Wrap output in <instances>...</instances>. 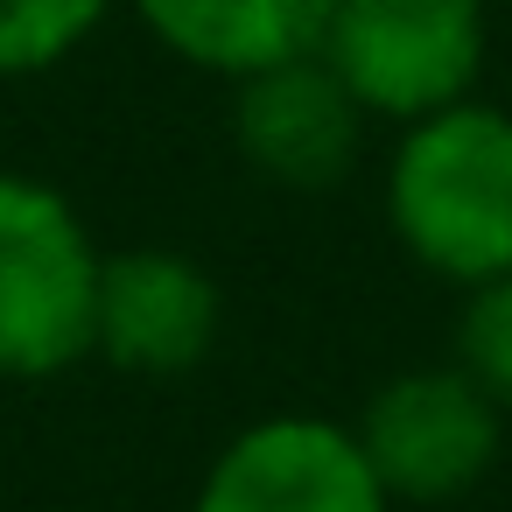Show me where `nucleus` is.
<instances>
[{"label": "nucleus", "mask_w": 512, "mask_h": 512, "mask_svg": "<svg viewBox=\"0 0 512 512\" xmlns=\"http://www.w3.org/2000/svg\"><path fill=\"white\" fill-rule=\"evenodd\" d=\"M393 239L442 281L512 274V113L456 99L428 120H407L386 169Z\"/></svg>", "instance_id": "1"}, {"label": "nucleus", "mask_w": 512, "mask_h": 512, "mask_svg": "<svg viewBox=\"0 0 512 512\" xmlns=\"http://www.w3.org/2000/svg\"><path fill=\"white\" fill-rule=\"evenodd\" d=\"M99 239L78 204L29 169H0V379L36 386L92 358Z\"/></svg>", "instance_id": "2"}, {"label": "nucleus", "mask_w": 512, "mask_h": 512, "mask_svg": "<svg viewBox=\"0 0 512 512\" xmlns=\"http://www.w3.org/2000/svg\"><path fill=\"white\" fill-rule=\"evenodd\" d=\"M316 57L365 113L428 120L477 85L484 0H337Z\"/></svg>", "instance_id": "3"}, {"label": "nucleus", "mask_w": 512, "mask_h": 512, "mask_svg": "<svg viewBox=\"0 0 512 512\" xmlns=\"http://www.w3.org/2000/svg\"><path fill=\"white\" fill-rule=\"evenodd\" d=\"M358 442L386 484V498L442 505L470 491L498 456V400L456 365V372H400L372 393Z\"/></svg>", "instance_id": "4"}, {"label": "nucleus", "mask_w": 512, "mask_h": 512, "mask_svg": "<svg viewBox=\"0 0 512 512\" xmlns=\"http://www.w3.org/2000/svg\"><path fill=\"white\" fill-rule=\"evenodd\" d=\"M190 512H386V484L358 428L274 414L211 456Z\"/></svg>", "instance_id": "5"}, {"label": "nucleus", "mask_w": 512, "mask_h": 512, "mask_svg": "<svg viewBox=\"0 0 512 512\" xmlns=\"http://www.w3.org/2000/svg\"><path fill=\"white\" fill-rule=\"evenodd\" d=\"M225 295L218 281L169 246H127L106 253L99 267V316H92V351L134 379H176L197 372L218 344Z\"/></svg>", "instance_id": "6"}, {"label": "nucleus", "mask_w": 512, "mask_h": 512, "mask_svg": "<svg viewBox=\"0 0 512 512\" xmlns=\"http://www.w3.org/2000/svg\"><path fill=\"white\" fill-rule=\"evenodd\" d=\"M232 134L239 155L288 190H337L365 148V106L344 92V78L309 50L288 57L274 71L239 78V106H232Z\"/></svg>", "instance_id": "7"}, {"label": "nucleus", "mask_w": 512, "mask_h": 512, "mask_svg": "<svg viewBox=\"0 0 512 512\" xmlns=\"http://www.w3.org/2000/svg\"><path fill=\"white\" fill-rule=\"evenodd\" d=\"M337 0H134L148 36L218 78H253L288 57H309L330 29Z\"/></svg>", "instance_id": "8"}, {"label": "nucleus", "mask_w": 512, "mask_h": 512, "mask_svg": "<svg viewBox=\"0 0 512 512\" xmlns=\"http://www.w3.org/2000/svg\"><path fill=\"white\" fill-rule=\"evenodd\" d=\"M113 15V0H0V85L71 64Z\"/></svg>", "instance_id": "9"}, {"label": "nucleus", "mask_w": 512, "mask_h": 512, "mask_svg": "<svg viewBox=\"0 0 512 512\" xmlns=\"http://www.w3.org/2000/svg\"><path fill=\"white\" fill-rule=\"evenodd\" d=\"M456 358L498 407H512V274L470 288L463 323H456Z\"/></svg>", "instance_id": "10"}]
</instances>
